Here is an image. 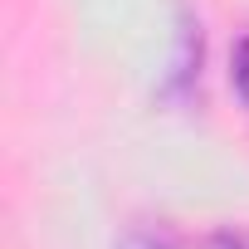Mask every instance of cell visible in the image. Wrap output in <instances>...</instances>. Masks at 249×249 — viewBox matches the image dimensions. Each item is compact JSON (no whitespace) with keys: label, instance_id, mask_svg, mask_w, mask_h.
I'll use <instances>...</instances> for the list:
<instances>
[{"label":"cell","instance_id":"1","mask_svg":"<svg viewBox=\"0 0 249 249\" xmlns=\"http://www.w3.org/2000/svg\"><path fill=\"white\" fill-rule=\"evenodd\" d=\"M230 78H234V93L244 98V107H249V35L234 44V64H230Z\"/></svg>","mask_w":249,"mask_h":249},{"label":"cell","instance_id":"2","mask_svg":"<svg viewBox=\"0 0 249 249\" xmlns=\"http://www.w3.org/2000/svg\"><path fill=\"white\" fill-rule=\"evenodd\" d=\"M122 249H181V244L171 234H161V230H137V234L122 239Z\"/></svg>","mask_w":249,"mask_h":249},{"label":"cell","instance_id":"3","mask_svg":"<svg viewBox=\"0 0 249 249\" xmlns=\"http://www.w3.org/2000/svg\"><path fill=\"white\" fill-rule=\"evenodd\" d=\"M215 249H249V234H215Z\"/></svg>","mask_w":249,"mask_h":249}]
</instances>
